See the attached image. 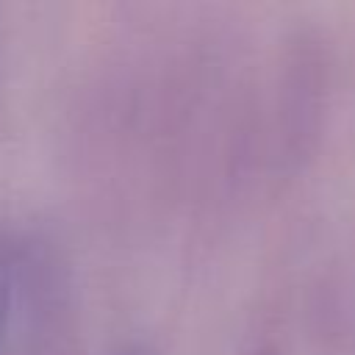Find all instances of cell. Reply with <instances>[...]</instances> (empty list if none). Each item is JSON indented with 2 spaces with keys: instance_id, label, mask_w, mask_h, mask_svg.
Wrapping results in <instances>:
<instances>
[{
  "instance_id": "1",
  "label": "cell",
  "mask_w": 355,
  "mask_h": 355,
  "mask_svg": "<svg viewBox=\"0 0 355 355\" xmlns=\"http://www.w3.org/2000/svg\"><path fill=\"white\" fill-rule=\"evenodd\" d=\"M11 300H14V258H11V247L6 236H0V344L8 327Z\"/></svg>"
},
{
  "instance_id": "2",
  "label": "cell",
  "mask_w": 355,
  "mask_h": 355,
  "mask_svg": "<svg viewBox=\"0 0 355 355\" xmlns=\"http://www.w3.org/2000/svg\"><path fill=\"white\" fill-rule=\"evenodd\" d=\"M114 355H158L150 344H141V341H128L122 344L119 349H114Z\"/></svg>"
}]
</instances>
